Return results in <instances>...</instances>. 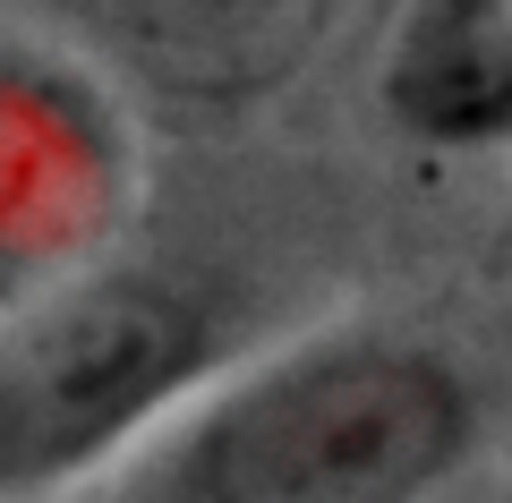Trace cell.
I'll use <instances>...</instances> for the list:
<instances>
[{
	"label": "cell",
	"instance_id": "cell-1",
	"mask_svg": "<svg viewBox=\"0 0 512 503\" xmlns=\"http://www.w3.org/2000/svg\"><path fill=\"white\" fill-rule=\"evenodd\" d=\"M478 435L487 401L453 350L342 324L171 410L128 503H427L470 469Z\"/></svg>",
	"mask_w": 512,
	"mask_h": 503
},
{
	"label": "cell",
	"instance_id": "cell-2",
	"mask_svg": "<svg viewBox=\"0 0 512 503\" xmlns=\"http://www.w3.org/2000/svg\"><path fill=\"white\" fill-rule=\"evenodd\" d=\"M231 324L171 273H86L0 316V503L146 444L214 384Z\"/></svg>",
	"mask_w": 512,
	"mask_h": 503
},
{
	"label": "cell",
	"instance_id": "cell-3",
	"mask_svg": "<svg viewBox=\"0 0 512 503\" xmlns=\"http://www.w3.org/2000/svg\"><path fill=\"white\" fill-rule=\"evenodd\" d=\"M26 18L137 111L214 128L291 94L333 43L342 0H26Z\"/></svg>",
	"mask_w": 512,
	"mask_h": 503
},
{
	"label": "cell",
	"instance_id": "cell-4",
	"mask_svg": "<svg viewBox=\"0 0 512 503\" xmlns=\"http://www.w3.org/2000/svg\"><path fill=\"white\" fill-rule=\"evenodd\" d=\"M376 103L410 145L504 154L512 145V0H402L384 26Z\"/></svg>",
	"mask_w": 512,
	"mask_h": 503
}]
</instances>
